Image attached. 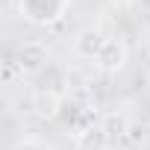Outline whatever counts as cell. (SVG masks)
I'll return each mask as SVG.
<instances>
[{
    "label": "cell",
    "instance_id": "7",
    "mask_svg": "<svg viewBox=\"0 0 150 150\" xmlns=\"http://www.w3.org/2000/svg\"><path fill=\"white\" fill-rule=\"evenodd\" d=\"M100 127H103L109 135H121L124 129H129V127H127V121H124V118H118V115H109V118H106Z\"/></svg>",
    "mask_w": 150,
    "mask_h": 150
},
{
    "label": "cell",
    "instance_id": "1",
    "mask_svg": "<svg viewBox=\"0 0 150 150\" xmlns=\"http://www.w3.org/2000/svg\"><path fill=\"white\" fill-rule=\"evenodd\" d=\"M65 12H68V0H21V15L38 27L56 24Z\"/></svg>",
    "mask_w": 150,
    "mask_h": 150
},
{
    "label": "cell",
    "instance_id": "6",
    "mask_svg": "<svg viewBox=\"0 0 150 150\" xmlns=\"http://www.w3.org/2000/svg\"><path fill=\"white\" fill-rule=\"evenodd\" d=\"M33 109H35V115H38V118L53 121V118L59 115V109H62V94L38 88V91H35V97H33Z\"/></svg>",
    "mask_w": 150,
    "mask_h": 150
},
{
    "label": "cell",
    "instance_id": "4",
    "mask_svg": "<svg viewBox=\"0 0 150 150\" xmlns=\"http://www.w3.org/2000/svg\"><path fill=\"white\" fill-rule=\"evenodd\" d=\"M106 38L109 35L100 27H86V30L77 33V38H74V53L83 56V59H97L103 44H106Z\"/></svg>",
    "mask_w": 150,
    "mask_h": 150
},
{
    "label": "cell",
    "instance_id": "5",
    "mask_svg": "<svg viewBox=\"0 0 150 150\" xmlns=\"http://www.w3.org/2000/svg\"><path fill=\"white\" fill-rule=\"evenodd\" d=\"M109 141H112V135L100 124H88V127H83V132H77L80 150H109Z\"/></svg>",
    "mask_w": 150,
    "mask_h": 150
},
{
    "label": "cell",
    "instance_id": "2",
    "mask_svg": "<svg viewBox=\"0 0 150 150\" xmlns=\"http://www.w3.org/2000/svg\"><path fill=\"white\" fill-rule=\"evenodd\" d=\"M15 65H18L24 74H35V71H41L44 65H50V50H47V44L38 41V38L24 41V44L18 47V53H15Z\"/></svg>",
    "mask_w": 150,
    "mask_h": 150
},
{
    "label": "cell",
    "instance_id": "8",
    "mask_svg": "<svg viewBox=\"0 0 150 150\" xmlns=\"http://www.w3.org/2000/svg\"><path fill=\"white\" fill-rule=\"evenodd\" d=\"M147 94H150V74H147Z\"/></svg>",
    "mask_w": 150,
    "mask_h": 150
},
{
    "label": "cell",
    "instance_id": "3",
    "mask_svg": "<svg viewBox=\"0 0 150 150\" xmlns=\"http://www.w3.org/2000/svg\"><path fill=\"white\" fill-rule=\"evenodd\" d=\"M127 56H129V50H127L124 38L109 35V38H106V44H103V50H100V56H97L94 62H97V68H100V71L115 74V71H121V68L127 65Z\"/></svg>",
    "mask_w": 150,
    "mask_h": 150
}]
</instances>
